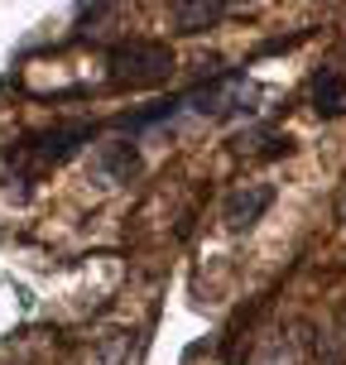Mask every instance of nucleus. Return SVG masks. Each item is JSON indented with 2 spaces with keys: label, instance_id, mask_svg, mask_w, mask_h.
Instances as JSON below:
<instances>
[{
  "label": "nucleus",
  "instance_id": "f257e3e1",
  "mask_svg": "<svg viewBox=\"0 0 346 365\" xmlns=\"http://www.w3.org/2000/svg\"><path fill=\"white\" fill-rule=\"evenodd\" d=\"M106 68H111V87L145 91L173 77V53H168V43H154V38H130V43L111 48Z\"/></svg>",
  "mask_w": 346,
  "mask_h": 365
},
{
  "label": "nucleus",
  "instance_id": "f03ea898",
  "mask_svg": "<svg viewBox=\"0 0 346 365\" xmlns=\"http://www.w3.org/2000/svg\"><path fill=\"white\" fill-rule=\"evenodd\" d=\"M87 140H91L87 120H68V125H54L44 135H29L24 145H15V159H24L29 168H49V164H63L68 154H77Z\"/></svg>",
  "mask_w": 346,
  "mask_h": 365
},
{
  "label": "nucleus",
  "instance_id": "7ed1b4c3",
  "mask_svg": "<svg viewBox=\"0 0 346 365\" xmlns=\"http://www.w3.org/2000/svg\"><path fill=\"white\" fill-rule=\"evenodd\" d=\"M270 202H274V187H270V182H245V187H236V192L226 197V207H221L226 231H231V236L250 231V226L270 212Z\"/></svg>",
  "mask_w": 346,
  "mask_h": 365
},
{
  "label": "nucleus",
  "instance_id": "20e7f679",
  "mask_svg": "<svg viewBox=\"0 0 346 365\" xmlns=\"http://www.w3.org/2000/svg\"><path fill=\"white\" fill-rule=\"evenodd\" d=\"M226 10V0H168V15H173V29L178 34H202L212 29Z\"/></svg>",
  "mask_w": 346,
  "mask_h": 365
},
{
  "label": "nucleus",
  "instance_id": "39448f33",
  "mask_svg": "<svg viewBox=\"0 0 346 365\" xmlns=\"http://www.w3.org/2000/svg\"><path fill=\"white\" fill-rule=\"evenodd\" d=\"M312 106L322 110V115H337L346 106V77L337 68H322V73L312 77Z\"/></svg>",
  "mask_w": 346,
  "mask_h": 365
},
{
  "label": "nucleus",
  "instance_id": "423d86ee",
  "mask_svg": "<svg viewBox=\"0 0 346 365\" xmlns=\"http://www.w3.org/2000/svg\"><path fill=\"white\" fill-rule=\"evenodd\" d=\"M140 164V154H135V140H116V145H101V168H106L111 182H130Z\"/></svg>",
  "mask_w": 346,
  "mask_h": 365
},
{
  "label": "nucleus",
  "instance_id": "0eeeda50",
  "mask_svg": "<svg viewBox=\"0 0 346 365\" xmlns=\"http://www.w3.org/2000/svg\"><path fill=\"white\" fill-rule=\"evenodd\" d=\"M77 5H82V10H87V5H101V0H77Z\"/></svg>",
  "mask_w": 346,
  "mask_h": 365
}]
</instances>
